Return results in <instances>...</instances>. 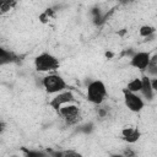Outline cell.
I'll return each mask as SVG.
<instances>
[{
	"label": "cell",
	"mask_w": 157,
	"mask_h": 157,
	"mask_svg": "<svg viewBox=\"0 0 157 157\" xmlns=\"http://www.w3.org/2000/svg\"><path fill=\"white\" fill-rule=\"evenodd\" d=\"M105 97H107V88L102 81L96 80L87 86V99L91 103L96 105H101L104 102Z\"/></svg>",
	"instance_id": "6da1fadb"
},
{
	"label": "cell",
	"mask_w": 157,
	"mask_h": 157,
	"mask_svg": "<svg viewBox=\"0 0 157 157\" xmlns=\"http://www.w3.org/2000/svg\"><path fill=\"white\" fill-rule=\"evenodd\" d=\"M59 65H60L59 60L49 53H42L34 59V66L37 71H40V72L54 71L59 69Z\"/></svg>",
	"instance_id": "7a4b0ae2"
},
{
	"label": "cell",
	"mask_w": 157,
	"mask_h": 157,
	"mask_svg": "<svg viewBox=\"0 0 157 157\" xmlns=\"http://www.w3.org/2000/svg\"><path fill=\"white\" fill-rule=\"evenodd\" d=\"M42 85L48 93H59V92L66 90V87H67L65 80L56 74H50V75H47L45 77H43Z\"/></svg>",
	"instance_id": "3957f363"
},
{
	"label": "cell",
	"mask_w": 157,
	"mask_h": 157,
	"mask_svg": "<svg viewBox=\"0 0 157 157\" xmlns=\"http://www.w3.org/2000/svg\"><path fill=\"white\" fill-rule=\"evenodd\" d=\"M123 96H124V103H125V107L130 110V112H134V113H139L142 110L145 103L142 101V98L140 96H137L136 93L134 92H130L128 91L126 88L123 90Z\"/></svg>",
	"instance_id": "277c9868"
},
{
	"label": "cell",
	"mask_w": 157,
	"mask_h": 157,
	"mask_svg": "<svg viewBox=\"0 0 157 157\" xmlns=\"http://www.w3.org/2000/svg\"><path fill=\"white\" fill-rule=\"evenodd\" d=\"M58 113L69 125H74L80 120V109L77 105L64 104L58 109Z\"/></svg>",
	"instance_id": "5b68a950"
},
{
	"label": "cell",
	"mask_w": 157,
	"mask_h": 157,
	"mask_svg": "<svg viewBox=\"0 0 157 157\" xmlns=\"http://www.w3.org/2000/svg\"><path fill=\"white\" fill-rule=\"evenodd\" d=\"M71 102H75V97H74L72 92L64 90V91L59 92V93L49 102V105H50L54 110L58 112V109H59L61 105L67 104V103H71Z\"/></svg>",
	"instance_id": "8992f818"
},
{
	"label": "cell",
	"mask_w": 157,
	"mask_h": 157,
	"mask_svg": "<svg viewBox=\"0 0 157 157\" xmlns=\"http://www.w3.org/2000/svg\"><path fill=\"white\" fill-rule=\"evenodd\" d=\"M150 58H151V54L147 53V52L134 53V55L130 59V65L132 67H135V69H139L140 71H145L147 65H148Z\"/></svg>",
	"instance_id": "52a82bcc"
},
{
	"label": "cell",
	"mask_w": 157,
	"mask_h": 157,
	"mask_svg": "<svg viewBox=\"0 0 157 157\" xmlns=\"http://www.w3.org/2000/svg\"><path fill=\"white\" fill-rule=\"evenodd\" d=\"M141 82H142V85H141L140 92L142 93V96H144L147 101L153 99L156 91H155V90L152 88V86H151V77H148L147 75H144L142 78H141Z\"/></svg>",
	"instance_id": "ba28073f"
},
{
	"label": "cell",
	"mask_w": 157,
	"mask_h": 157,
	"mask_svg": "<svg viewBox=\"0 0 157 157\" xmlns=\"http://www.w3.org/2000/svg\"><path fill=\"white\" fill-rule=\"evenodd\" d=\"M140 135H141V134H140L139 129H136V128H124L123 131H121L123 139H124L126 142H129V144L136 142V141L140 139Z\"/></svg>",
	"instance_id": "9c48e42d"
},
{
	"label": "cell",
	"mask_w": 157,
	"mask_h": 157,
	"mask_svg": "<svg viewBox=\"0 0 157 157\" xmlns=\"http://www.w3.org/2000/svg\"><path fill=\"white\" fill-rule=\"evenodd\" d=\"M17 59L18 58L12 52L6 50L5 48L0 47V66L10 64V63H13V61H17Z\"/></svg>",
	"instance_id": "30bf717a"
},
{
	"label": "cell",
	"mask_w": 157,
	"mask_h": 157,
	"mask_svg": "<svg viewBox=\"0 0 157 157\" xmlns=\"http://www.w3.org/2000/svg\"><path fill=\"white\" fill-rule=\"evenodd\" d=\"M145 71H147L148 77H157V55H153L150 58L148 65Z\"/></svg>",
	"instance_id": "8fae6325"
},
{
	"label": "cell",
	"mask_w": 157,
	"mask_h": 157,
	"mask_svg": "<svg viewBox=\"0 0 157 157\" xmlns=\"http://www.w3.org/2000/svg\"><path fill=\"white\" fill-rule=\"evenodd\" d=\"M91 15H92V18H93V23L96 26H99L104 22V16H103L99 7H92L91 9Z\"/></svg>",
	"instance_id": "7c38bea8"
},
{
	"label": "cell",
	"mask_w": 157,
	"mask_h": 157,
	"mask_svg": "<svg viewBox=\"0 0 157 157\" xmlns=\"http://www.w3.org/2000/svg\"><path fill=\"white\" fill-rule=\"evenodd\" d=\"M141 85H142L141 78H132V80L128 83L126 90H128V91H130V92L137 93V92H140V90H141Z\"/></svg>",
	"instance_id": "4fadbf2b"
},
{
	"label": "cell",
	"mask_w": 157,
	"mask_h": 157,
	"mask_svg": "<svg viewBox=\"0 0 157 157\" xmlns=\"http://www.w3.org/2000/svg\"><path fill=\"white\" fill-rule=\"evenodd\" d=\"M16 5V0H0V12H7L13 9Z\"/></svg>",
	"instance_id": "5bb4252c"
},
{
	"label": "cell",
	"mask_w": 157,
	"mask_h": 157,
	"mask_svg": "<svg viewBox=\"0 0 157 157\" xmlns=\"http://www.w3.org/2000/svg\"><path fill=\"white\" fill-rule=\"evenodd\" d=\"M155 32H156V28H155L153 26H148V25H147V26H142V27L140 28V31H139L140 36H141V37H145V38L153 36Z\"/></svg>",
	"instance_id": "9a60e30c"
},
{
	"label": "cell",
	"mask_w": 157,
	"mask_h": 157,
	"mask_svg": "<svg viewBox=\"0 0 157 157\" xmlns=\"http://www.w3.org/2000/svg\"><path fill=\"white\" fill-rule=\"evenodd\" d=\"M92 129H93V124H86V125H83V126H81V131H83L85 134H88V132H91L92 131Z\"/></svg>",
	"instance_id": "2e32d148"
},
{
	"label": "cell",
	"mask_w": 157,
	"mask_h": 157,
	"mask_svg": "<svg viewBox=\"0 0 157 157\" xmlns=\"http://www.w3.org/2000/svg\"><path fill=\"white\" fill-rule=\"evenodd\" d=\"M23 151L26 152V156H43V153L42 152H39V151H27V150H25L23 148Z\"/></svg>",
	"instance_id": "e0dca14e"
},
{
	"label": "cell",
	"mask_w": 157,
	"mask_h": 157,
	"mask_svg": "<svg viewBox=\"0 0 157 157\" xmlns=\"http://www.w3.org/2000/svg\"><path fill=\"white\" fill-rule=\"evenodd\" d=\"M97 114H98V117H99V118H104V117L107 115V110H105L104 108H98Z\"/></svg>",
	"instance_id": "ac0fdd59"
},
{
	"label": "cell",
	"mask_w": 157,
	"mask_h": 157,
	"mask_svg": "<svg viewBox=\"0 0 157 157\" xmlns=\"http://www.w3.org/2000/svg\"><path fill=\"white\" fill-rule=\"evenodd\" d=\"M4 130H5V123H4L2 120H0V134H1Z\"/></svg>",
	"instance_id": "d6986e66"
},
{
	"label": "cell",
	"mask_w": 157,
	"mask_h": 157,
	"mask_svg": "<svg viewBox=\"0 0 157 157\" xmlns=\"http://www.w3.org/2000/svg\"><path fill=\"white\" fill-rule=\"evenodd\" d=\"M132 0H119V2L120 4H123V5H128V4H130Z\"/></svg>",
	"instance_id": "ffe728a7"
}]
</instances>
